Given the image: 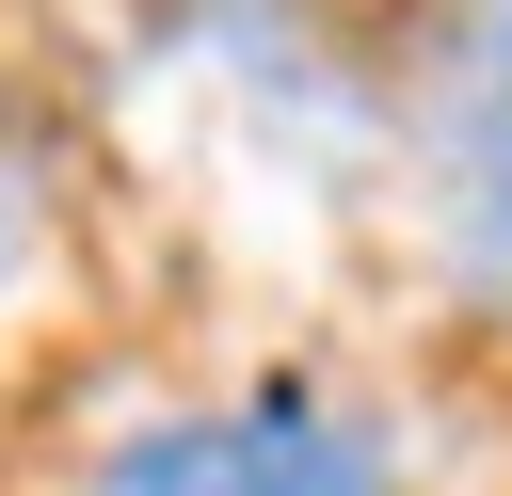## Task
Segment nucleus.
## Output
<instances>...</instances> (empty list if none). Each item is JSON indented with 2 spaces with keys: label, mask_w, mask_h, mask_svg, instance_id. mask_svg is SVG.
Returning a JSON list of instances; mask_svg holds the SVG:
<instances>
[{
  "label": "nucleus",
  "mask_w": 512,
  "mask_h": 496,
  "mask_svg": "<svg viewBox=\"0 0 512 496\" xmlns=\"http://www.w3.org/2000/svg\"><path fill=\"white\" fill-rule=\"evenodd\" d=\"M64 496H400V448L320 368H256L224 400H160L112 448H80Z\"/></svg>",
  "instance_id": "nucleus-1"
}]
</instances>
